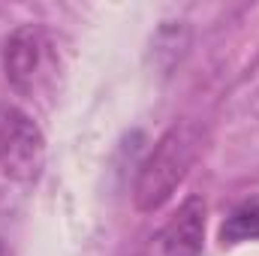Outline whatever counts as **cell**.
Listing matches in <instances>:
<instances>
[{"mask_svg":"<svg viewBox=\"0 0 259 256\" xmlns=\"http://www.w3.org/2000/svg\"><path fill=\"white\" fill-rule=\"evenodd\" d=\"M196 157H199V133L190 124H175L166 130L154 145V151L139 166L136 187H133L136 208L142 214L163 208L190 175Z\"/></svg>","mask_w":259,"mask_h":256,"instance_id":"6da1fadb","label":"cell"},{"mask_svg":"<svg viewBox=\"0 0 259 256\" xmlns=\"http://www.w3.org/2000/svg\"><path fill=\"white\" fill-rule=\"evenodd\" d=\"M46 169V136L18 106L0 103V172L18 184H33Z\"/></svg>","mask_w":259,"mask_h":256,"instance_id":"7a4b0ae2","label":"cell"},{"mask_svg":"<svg viewBox=\"0 0 259 256\" xmlns=\"http://www.w3.org/2000/svg\"><path fill=\"white\" fill-rule=\"evenodd\" d=\"M49 66H52V39L39 24H21L18 30H12V36L3 46V72L18 94L33 97Z\"/></svg>","mask_w":259,"mask_h":256,"instance_id":"3957f363","label":"cell"},{"mask_svg":"<svg viewBox=\"0 0 259 256\" xmlns=\"http://www.w3.org/2000/svg\"><path fill=\"white\" fill-rule=\"evenodd\" d=\"M205 202L202 196H187L181 208L154 235L151 256H202L205 250Z\"/></svg>","mask_w":259,"mask_h":256,"instance_id":"277c9868","label":"cell"},{"mask_svg":"<svg viewBox=\"0 0 259 256\" xmlns=\"http://www.w3.org/2000/svg\"><path fill=\"white\" fill-rule=\"evenodd\" d=\"M223 247H235V244H247V241H259V193L241 199L220 223L217 232Z\"/></svg>","mask_w":259,"mask_h":256,"instance_id":"5b68a950","label":"cell"},{"mask_svg":"<svg viewBox=\"0 0 259 256\" xmlns=\"http://www.w3.org/2000/svg\"><path fill=\"white\" fill-rule=\"evenodd\" d=\"M0 256H15V253H12V247H9L3 238H0Z\"/></svg>","mask_w":259,"mask_h":256,"instance_id":"8992f818","label":"cell"}]
</instances>
